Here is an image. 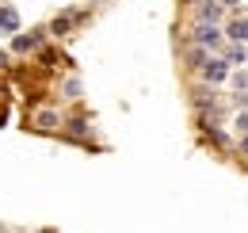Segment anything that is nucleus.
<instances>
[{
	"label": "nucleus",
	"instance_id": "obj_3",
	"mask_svg": "<svg viewBox=\"0 0 248 233\" xmlns=\"http://www.w3.org/2000/svg\"><path fill=\"white\" fill-rule=\"evenodd\" d=\"M221 61L229 65V69H241L248 61V42H225V50H221Z\"/></svg>",
	"mask_w": 248,
	"mask_h": 233
},
{
	"label": "nucleus",
	"instance_id": "obj_12",
	"mask_svg": "<svg viewBox=\"0 0 248 233\" xmlns=\"http://www.w3.org/2000/svg\"><path fill=\"white\" fill-rule=\"evenodd\" d=\"M69 130H73V134H84L88 126H84V118H73V122H69Z\"/></svg>",
	"mask_w": 248,
	"mask_h": 233
},
{
	"label": "nucleus",
	"instance_id": "obj_11",
	"mask_svg": "<svg viewBox=\"0 0 248 233\" xmlns=\"http://www.w3.org/2000/svg\"><path fill=\"white\" fill-rule=\"evenodd\" d=\"M65 96H80V81H65Z\"/></svg>",
	"mask_w": 248,
	"mask_h": 233
},
{
	"label": "nucleus",
	"instance_id": "obj_8",
	"mask_svg": "<svg viewBox=\"0 0 248 233\" xmlns=\"http://www.w3.org/2000/svg\"><path fill=\"white\" fill-rule=\"evenodd\" d=\"M199 19L217 23V19H221V4H217V0H202V8H199Z\"/></svg>",
	"mask_w": 248,
	"mask_h": 233
},
{
	"label": "nucleus",
	"instance_id": "obj_6",
	"mask_svg": "<svg viewBox=\"0 0 248 233\" xmlns=\"http://www.w3.org/2000/svg\"><path fill=\"white\" fill-rule=\"evenodd\" d=\"M19 31V12L16 8H0V34H16Z\"/></svg>",
	"mask_w": 248,
	"mask_h": 233
},
{
	"label": "nucleus",
	"instance_id": "obj_4",
	"mask_svg": "<svg viewBox=\"0 0 248 233\" xmlns=\"http://www.w3.org/2000/svg\"><path fill=\"white\" fill-rule=\"evenodd\" d=\"M38 42H42L38 31H34V34H19V31H16V38H12V54H27V50H34Z\"/></svg>",
	"mask_w": 248,
	"mask_h": 233
},
{
	"label": "nucleus",
	"instance_id": "obj_2",
	"mask_svg": "<svg viewBox=\"0 0 248 233\" xmlns=\"http://www.w3.org/2000/svg\"><path fill=\"white\" fill-rule=\"evenodd\" d=\"M195 42H199V46H206V50H217V46L225 42V31L217 27V23L199 19V23H195Z\"/></svg>",
	"mask_w": 248,
	"mask_h": 233
},
{
	"label": "nucleus",
	"instance_id": "obj_15",
	"mask_svg": "<svg viewBox=\"0 0 248 233\" xmlns=\"http://www.w3.org/2000/svg\"><path fill=\"white\" fill-rule=\"evenodd\" d=\"M217 4H221V8H233V4H241V0H217Z\"/></svg>",
	"mask_w": 248,
	"mask_h": 233
},
{
	"label": "nucleus",
	"instance_id": "obj_9",
	"mask_svg": "<svg viewBox=\"0 0 248 233\" xmlns=\"http://www.w3.org/2000/svg\"><path fill=\"white\" fill-rule=\"evenodd\" d=\"M233 130H237V134H248V111H237V118H233Z\"/></svg>",
	"mask_w": 248,
	"mask_h": 233
},
{
	"label": "nucleus",
	"instance_id": "obj_1",
	"mask_svg": "<svg viewBox=\"0 0 248 233\" xmlns=\"http://www.w3.org/2000/svg\"><path fill=\"white\" fill-rule=\"evenodd\" d=\"M199 73H202V84H206V88H221L225 81H229V65L221 61V54H217V58L210 54V58L199 65Z\"/></svg>",
	"mask_w": 248,
	"mask_h": 233
},
{
	"label": "nucleus",
	"instance_id": "obj_14",
	"mask_svg": "<svg viewBox=\"0 0 248 233\" xmlns=\"http://www.w3.org/2000/svg\"><path fill=\"white\" fill-rule=\"evenodd\" d=\"M237 149H241V153L248 157V134H241V146H237Z\"/></svg>",
	"mask_w": 248,
	"mask_h": 233
},
{
	"label": "nucleus",
	"instance_id": "obj_7",
	"mask_svg": "<svg viewBox=\"0 0 248 233\" xmlns=\"http://www.w3.org/2000/svg\"><path fill=\"white\" fill-rule=\"evenodd\" d=\"M34 126H42V130H58V126H62V115H58V111H50V107H42L38 118H34Z\"/></svg>",
	"mask_w": 248,
	"mask_h": 233
},
{
	"label": "nucleus",
	"instance_id": "obj_5",
	"mask_svg": "<svg viewBox=\"0 0 248 233\" xmlns=\"http://www.w3.org/2000/svg\"><path fill=\"white\" fill-rule=\"evenodd\" d=\"M221 31H225V42H248V19H233Z\"/></svg>",
	"mask_w": 248,
	"mask_h": 233
},
{
	"label": "nucleus",
	"instance_id": "obj_13",
	"mask_svg": "<svg viewBox=\"0 0 248 233\" xmlns=\"http://www.w3.org/2000/svg\"><path fill=\"white\" fill-rule=\"evenodd\" d=\"M73 27V23H69V16H62V19H58V23H54V31H58V34H65V31Z\"/></svg>",
	"mask_w": 248,
	"mask_h": 233
},
{
	"label": "nucleus",
	"instance_id": "obj_10",
	"mask_svg": "<svg viewBox=\"0 0 248 233\" xmlns=\"http://www.w3.org/2000/svg\"><path fill=\"white\" fill-rule=\"evenodd\" d=\"M233 88H237V92H248V73H245V69L233 73Z\"/></svg>",
	"mask_w": 248,
	"mask_h": 233
}]
</instances>
